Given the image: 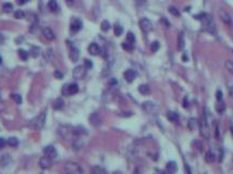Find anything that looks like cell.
I'll return each instance as SVG.
<instances>
[{
  "label": "cell",
  "mask_w": 233,
  "mask_h": 174,
  "mask_svg": "<svg viewBox=\"0 0 233 174\" xmlns=\"http://www.w3.org/2000/svg\"><path fill=\"white\" fill-rule=\"evenodd\" d=\"M199 130H201V134H202L203 137H205V138L209 137V128H208L207 121L205 120V117L202 119L199 122Z\"/></svg>",
  "instance_id": "30bf717a"
},
{
  "label": "cell",
  "mask_w": 233,
  "mask_h": 174,
  "mask_svg": "<svg viewBox=\"0 0 233 174\" xmlns=\"http://www.w3.org/2000/svg\"><path fill=\"white\" fill-rule=\"evenodd\" d=\"M86 74V68L83 67V65H79V67H75L73 70V77L76 79H83Z\"/></svg>",
  "instance_id": "ba28073f"
},
{
  "label": "cell",
  "mask_w": 233,
  "mask_h": 174,
  "mask_svg": "<svg viewBox=\"0 0 233 174\" xmlns=\"http://www.w3.org/2000/svg\"><path fill=\"white\" fill-rule=\"evenodd\" d=\"M64 171L66 174H84L82 167L75 162H66L64 165Z\"/></svg>",
  "instance_id": "6da1fadb"
},
{
  "label": "cell",
  "mask_w": 233,
  "mask_h": 174,
  "mask_svg": "<svg viewBox=\"0 0 233 174\" xmlns=\"http://www.w3.org/2000/svg\"><path fill=\"white\" fill-rule=\"evenodd\" d=\"M216 97H217V100H223V97H222V93H221V90H217Z\"/></svg>",
  "instance_id": "7dc6e473"
},
{
  "label": "cell",
  "mask_w": 233,
  "mask_h": 174,
  "mask_svg": "<svg viewBox=\"0 0 233 174\" xmlns=\"http://www.w3.org/2000/svg\"><path fill=\"white\" fill-rule=\"evenodd\" d=\"M11 97H12V99L14 100V101L16 102L18 104H22V97L19 95V94H12L11 95Z\"/></svg>",
  "instance_id": "ab89813d"
},
{
  "label": "cell",
  "mask_w": 233,
  "mask_h": 174,
  "mask_svg": "<svg viewBox=\"0 0 233 174\" xmlns=\"http://www.w3.org/2000/svg\"><path fill=\"white\" fill-rule=\"evenodd\" d=\"M18 54H19V57L21 58V60H23V61L27 60V59H29V52L26 50H24V49H19V50H18Z\"/></svg>",
  "instance_id": "f1b7e54d"
},
{
  "label": "cell",
  "mask_w": 233,
  "mask_h": 174,
  "mask_svg": "<svg viewBox=\"0 0 233 174\" xmlns=\"http://www.w3.org/2000/svg\"><path fill=\"white\" fill-rule=\"evenodd\" d=\"M3 41H4V37H3L2 34H0V44H2Z\"/></svg>",
  "instance_id": "db71d44e"
},
{
  "label": "cell",
  "mask_w": 233,
  "mask_h": 174,
  "mask_svg": "<svg viewBox=\"0 0 233 174\" xmlns=\"http://www.w3.org/2000/svg\"><path fill=\"white\" fill-rule=\"evenodd\" d=\"M178 47H179L180 50H182L183 48H184V46H185V40H184V34L183 33H181V34H179V41H178Z\"/></svg>",
  "instance_id": "f546056e"
},
{
  "label": "cell",
  "mask_w": 233,
  "mask_h": 174,
  "mask_svg": "<svg viewBox=\"0 0 233 174\" xmlns=\"http://www.w3.org/2000/svg\"><path fill=\"white\" fill-rule=\"evenodd\" d=\"M137 2H139V3H144V2H145V0H137Z\"/></svg>",
  "instance_id": "11a10c76"
},
{
  "label": "cell",
  "mask_w": 233,
  "mask_h": 174,
  "mask_svg": "<svg viewBox=\"0 0 233 174\" xmlns=\"http://www.w3.org/2000/svg\"><path fill=\"white\" fill-rule=\"evenodd\" d=\"M139 92L142 94V95H149L150 94V87L147 84H142L139 85Z\"/></svg>",
  "instance_id": "cb8c5ba5"
},
{
  "label": "cell",
  "mask_w": 233,
  "mask_h": 174,
  "mask_svg": "<svg viewBox=\"0 0 233 174\" xmlns=\"http://www.w3.org/2000/svg\"><path fill=\"white\" fill-rule=\"evenodd\" d=\"M160 22H161V23H164V24H166V26H167V27H169V26H170L169 22H168V21H167L166 19H164V18H162V19L160 20Z\"/></svg>",
  "instance_id": "c3c4849f"
},
{
  "label": "cell",
  "mask_w": 233,
  "mask_h": 174,
  "mask_svg": "<svg viewBox=\"0 0 233 174\" xmlns=\"http://www.w3.org/2000/svg\"><path fill=\"white\" fill-rule=\"evenodd\" d=\"M203 22L205 23V29H206L207 32H209L212 35L217 34V29H216V25H215L214 20L211 19L208 14H206V16H205L204 20H203Z\"/></svg>",
  "instance_id": "277c9868"
},
{
  "label": "cell",
  "mask_w": 233,
  "mask_h": 174,
  "mask_svg": "<svg viewBox=\"0 0 233 174\" xmlns=\"http://www.w3.org/2000/svg\"><path fill=\"white\" fill-rule=\"evenodd\" d=\"M73 133L77 137H81L82 135H85L86 134V130L82 126H76V127H73Z\"/></svg>",
  "instance_id": "d4e9b609"
},
{
  "label": "cell",
  "mask_w": 233,
  "mask_h": 174,
  "mask_svg": "<svg viewBox=\"0 0 233 174\" xmlns=\"http://www.w3.org/2000/svg\"><path fill=\"white\" fill-rule=\"evenodd\" d=\"M51 160L52 159L50 158H48L47 156H45V157H41V159H39V167H41V169H44V170H46V169H49L51 167Z\"/></svg>",
  "instance_id": "5bb4252c"
},
{
  "label": "cell",
  "mask_w": 233,
  "mask_h": 174,
  "mask_svg": "<svg viewBox=\"0 0 233 174\" xmlns=\"http://www.w3.org/2000/svg\"><path fill=\"white\" fill-rule=\"evenodd\" d=\"M11 161H12V159H11V156L9 153L1 156V158H0V163H1L2 167H8L11 163Z\"/></svg>",
  "instance_id": "ffe728a7"
},
{
  "label": "cell",
  "mask_w": 233,
  "mask_h": 174,
  "mask_svg": "<svg viewBox=\"0 0 233 174\" xmlns=\"http://www.w3.org/2000/svg\"><path fill=\"white\" fill-rule=\"evenodd\" d=\"M45 120H46V112H41L38 117H36L34 120L29 123V126L33 128H37V130H41L43 126L45 125Z\"/></svg>",
  "instance_id": "3957f363"
},
{
  "label": "cell",
  "mask_w": 233,
  "mask_h": 174,
  "mask_svg": "<svg viewBox=\"0 0 233 174\" xmlns=\"http://www.w3.org/2000/svg\"><path fill=\"white\" fill-rule=\"evenodd\" d=\"M48 8H49L50 11H52V12H58V11H59V6H58V3L56 0H49V2H48Z\"/></svg>",
  "instance_id": "4316f807"
},
{
  "label": "cell",
  "mask_w": 233,
  "mask_h": 174,
  "mask_svg": "<svg viewBox=\"0 0 233 174\" xmlns=\"http://www.w3.org/2000/svg\"><path fill=\"white\" fill-rule=\"evenodd\" d=\"M166 170L169 174H175L178 171V165L174 161H169L166 165Z\"/></svg>",
  "instance_id": "ac0fdd59"
},
{
  "label": "cell",
  "mask_w": 233,
  "mask_h": 174,
  "mask_svg": "<svg viewBox=\"0 0 233 174\" xmlns=\"http://www.w3.org/2000/svg\"><path fill=\"white\" fill-rule=\"evenodd\" d=\"M82 26H83L82 21L74 18V19H72V21H71V24H70V29H71V32L76 33V32H79V31H81V29H82Z\"/></svg>",
  "instance_id": "8fae6325"
},
{
  "label": "cell",
  "mask_w": 233,
  "mask_h": 174,
  "mask_svg": "<svg viewBox=\"0 0 233 174\" xmlns=\"http://www.w3.org/2000/svg\"><path fill=\"white\" fill-rule=\"evenodd\" d=\"M31 56L32 57H34V58H36V57H38V54H39V48L38 47H33L31 49Z\"/></svg>",
  "instance_id": "7bdbcfd3"
},
{
  "label": "cell",
  "mask_w": 233,
  "mask_h": 174,
  "mask_svg": "<svg viewBox=\"0 0 233 174\" xmlns=\"http://www.w3.org/2000/svg\"><path fill=\"white\" fill-rule=\"evenodd\" d=\"M89 122L93 126H99L101 124V117L98 112H93L89 115Z\"/></svg>",
  "instance_id": "4fadbf2b"
},
{
  "label": "cell",
  "mask_w": 233,
  "mask_h": 174,
  "mask_svg": "<svg viewBox=\"0 0 233 174\" xmlns=\"http://www.w3.org/2000/svg\"><path fill=\"white\" fill-rule=\"evenodd\" d=\"M2 10H3V12H6V13H11V12H12V11H13V6H12V3H10V2L3 3Z\"/></svg>",
  "instance_id": "4dcf8cb0"
},
{
  "label": "cell",
  "mask_w": 233,
  "mask_h": 174,
  "mask_svg": "<svg viewBox=\"0 0 233 174\" xmlns=\"http://www.w3.org/2000/svg\"><path fill=\"white\" fill-rule=\"evenodd\" d=\"M43 35H44V37L47 39V40H52V39H55V34L54 32L51 31L49 27H45V29H43Z\"/></svg>",
  "instance_id": "d6986e66"
},
{
  "label": "cell",
  "mask_w": 233,
  "mask_h": 174,
  "mask_svg": "<svg viewBox=\"0 0 233 174\" xmlns=\"http://www.w3.org/2000/svg\"><path fill=\"white\" fill-rule=\"evenodd\" d=\"M126 41H129L131 44H134V43H135V36H134L133 33H131V32L128 33V35H126Z\"/></svg>",
  "instance_id": "60d3db41"
},
{
  "label": "cell",
  "mask_w": 233,
  "mask_h": 174,
  "mask_svg": "<svg viewBox=\"0 0 233 174\" xmlns=\"http://www.w3.org/2000/svg\"><path fill=\"white\" fill-rule=\"evenodd\" d=\"M143 110L145 111L146 113H153L157 108H156V104L153 101H145L142 104Z\"/></svg>",
  "instance_id": "9a60e30c"
},
{
  "label": "cell",
  "mask_w": 233,
  "mask_h": 174,
  "mask_svg": "<svg viewBox=\"0 0 233 174\" xmlns=\"http://www.w3.org/2000/svg\"><path fill=\"white\" fill-rule=\"evenodd\" d=\"M151 51L153 52H157L158 50H159V48H160V45H159V43L158 41H154V43H151Z\"/></svg>",
  "instance_id": "b9f144b4"
},
{
  "label": "cell",
  "mask_w": 233,
  "mask_h": 174,
  "mask_svg": "<svg viewBox=\"0 0 233 174\" xmlns=\"http://www.w3.org/2000/svg\"><path fill=\"white\" fill-rule=\"evenodd\" d=\"M14 18L15 19H24L25 18V13L22 10H18V11L14 12Z\"/></svg>",
  "instance_id": "74e56055"
},
{
  "label": "cell",
  "mask_w": 233,
  "mask_h": 174,
  "mask_svg": "<svg viewBox=\"0 0 233 174\" xmlns=\"http://www.w3.org/2000/svg\"><path fill=\"white\" fill-rule=\"evenodd\" d=\"M229 94H230V96H232L233 97V85L229 87Z\"/></svg>",
  "instance_id": "f5cc1de1"
},
{
  "label": "cell",
  "mask_w": 233,
  "mask_h": 174,
  "mask_svg": "<svg viewBox=\"0 0 233 174\" xmlns=\"http://www.w3.org/2000/svg\"><path fill=\"white\" fill-rule=\"evenodd\" d=\"M183 107L184 108H187L189 107V101H187V97L184 98V101H183Z\"/></svg>",
  "instance_id": "681fc988"
},
{
  "label": "cell",
  "mask_w": 233,
  "mask_h": 174,
  "mask_svg": "<svg viewBox=\"0 0 233 174\" xmlns=\"http://www.w3.org/2000/svg\"><path fill=\"white\" fill-rule=\"evenodd\" d=\"M82 147H83V142L80 137H77V138H75L73 140V148H74V150H80Z\"/></svg>",
  "instance_id": "83f0119b"
},
{
  "label": "cell",
  "mask_w": 233,
  "mask_h": 174,
  "mask_svg": "<svg viewBox=\"0 0 233 174\" xmlns=\"http://www.w3.org/2000/svg\"><path fill=\"white\" fill-rule=\"evenodd\" d=\"M114 31V35H116V36H120V35H122V33H123V27L120 25V24H116Z\"/></svg>",
  "instance_id": "d590c367"
},
{
  "label": "cell",
  "mask_w": 233,
  "mask_h": 174,
  "mask_svg": "<svg viewBox=\"0 0 233 174\" xmlns=\"http://www.w3.org/2000/svg\"><path fill=\"white\" fill-rule=\"evenodd\" d=\"M205 161L207 163H212L216 161V155L212 151H207L205 155Z\"/></svg>",
  "instance_id": "603a6c76"
},
{
  "label": "cell",
  "mask_w": 233,
  "mask_h": 174,
  "mask_svg": "<svg viewBox=\"0 0 233 174\" xmlns=\"http://www.w3.org/2000/svg\"><path fill=\"white\" fill-rule=\"evenodd\" d=\"M55 76H56V79H62V77H63V74L60 71H58V70H56L55 71Z\"/></svg>",
  "instance_id": "f6af8a7d"
},
{
  "label": "cell",
  "mask_w": 233,
  "mask_h": 174,
  "mask_svg": "<svg viewBox=\"0 0 233 174\" xmlns=\"http://www.w3.org/2000/svg\"><path fill=\"white\" fill-rule=\"evenodd\" d=\"M1 61H2V59H1V57H0V64H1Z\"/></svg>",
  "instance_id": "6f0895ef"
},
{
  "label": "cell",
  "mask_w": 233,
  "mask_h": 174,
  "mask_svg": "<svg viewBox=\"0 0 233 174\" xmlns=\"http://www.w3.org/2000/svg\"><path fill=\"white\" fill-rule=\"evenodd\" d=\"M26 1H27V0H16V3H18V4H20V6H22V4L26 3Z\"/></svg>",
  "instance_id": "f907efd6"
},
{
  "label": "cell",
  "mask_w": 233,
  "mask_h": 174,
  "mask_svg": "<svg viewBox=\"0 0 233 174\" xmlns=\"http://www.w3.org/2000/svg\"><path fill=\"white\" fill-rule=\"evenodd\" d=\"M139 27H141V29L144 33H148L153 29V24H151V22L149 20L144 18V19H142L139 21Z\"/></svg>",
  "instance_id": "9c48e42d"
},
{
  "label": "cell",
  "mask_w": 233,
  "mask_h": 174,
  "mask_svg": "<svg viewBox=\"0 0 233 174\" xmlns=\"http://www.w3.org/2000/svg\"><path fill=\"white\" fill-rule=\"evenodd\" d=\"M85 64L87 68H91V60H85Z\"/></svg>",
  "instance_id": "816d5d0a"
},
{
  "label": "cell",
  "mask_w": 233,
  "mask_h": 174,
  "mask_svg": "<svg viewBox=\"0 0 233 174\" xmlns=\"http://www.w3.org/2000/svg\"><path fill=\"white\" fill-rule=\"evenodd\" d=\"M122 48L124 50L132 51L134 49V44H131L129 41H124V43H122Z\"/></svg>",
  "instance_id": "e575fe53"
},
{
  "label": "cell",
  "mask_w": 233,
  "mask_h": 174,
  "mask_svg": "<svg viewBox=\"0 0 233 174\" xmlns=\"http://www.w3.org/2000/svg\"><path fill=\"white\" fill-rule=\"evenodd\" d=\"M196 120L195 119H191L189 122V130L191 131H194L195 130V125H196Z\"/></svg>",
  "instance_id": "ee69618b"
},
{
  "label": "cell",
  "mask_w": 233,
  "mask_h": 174,
  "mask_svg": "<svg viewBox=\"0 0 233 174\" xmlns=\"http://www.w3.org/2000/svg\"><path fill=\"white\" fill-rule=\"evenodd\" d=\"M224 65H226V69H227L231 74H233V61L227 60L224 62Z\"/></svg>",
  "instance_id": "8d00e7d4"
},
{
  "label": "cell",
  "mask_w": 233,
  "mask_h": 174,
  "mask_svg": "<svg viewBox=\"0 0 233 174\" xmlns=\"http://www.w3.org/2000/svg\"><path fill=\"white\" fill-rule=\"evenodd\" d=\"M7 144L10 146V147H16L19 145V140L16 137H10L8 140H7Z\"/></svg>",
  "instance_id": "1f68e13d"
},
{
  "label": "cell",
  "mask_w": 233,
  "mask_h": 174,
  "mask_svg": "<svg viewBox=\"0 0 233 174\" xmlns=\"http://www.w3.org/2000/svg\"><path fill=\"white\" fill-rule=\"evenodd\" d=\"M69 46H70V54H69L70 59H71L73 62H76V61L79 60V57H80L79 49L74 47L72 45V43H69Z\"/></svg>",
  "instance_id": "7c38bea8"
},
{
  "label": "cell",
  "mask_w": 233,
  "mask_h": 174,
  "mask_svg": "<svg viewBox=\"0 0 233 174\" xmlns=\"http://www.w3.org/2000/svg\"><path fill=\"white\" fill-rule=\"evenodd\" d=\"M43 151H44L45 156H47L48 158H50V159H56L58 156V152H57V150H56V148L51 145L46 146V147L43 149Z\"/></svg>",
  "instance_id": "52a82bcc"
},
{
  "label": "cell",
  "mask_w": 233,
  "mask_h": 174,
  "mask_svg": "<svg viewBox=\"0 0 233 174\" xmlns=\"http://www.w3.org/2000/svg\"><path fill=\"white\" fill-rule=\"evenodd\" d=\"M224 110H226V104H224L223 100H217V104H216V111H217L218 113H222Z\"/></svg>",
  "instance_id": "484cf974"
},
{
  "label": "cell",
  "mask_w": 233,
  "mask_h": 174,
  "mask_svg": "<svg viewBox=\"0 0 233 174\" xmlns=\"http://www.w3.org/2000/svg\"><path fill=\"white\" fill-rule=\"evenodd\" d=\"M100 29H101V31H104V32H108V31L110 29V23L108 22L107 20H104L100 24Z\"/></svg>",
  "instance_id": "836d02e7"
},
{
  "label": "cell",
  "mask_w": 233,
  "mask_h": 174,
  "mask_svg": "<svg viewBox=\"0 0 233 174\" xmlns=\"http://www.w3.org/2000/svg\"><path fill=\"white\" fill-rule=\"evenodd\" d=\"M100 47L98 46L96 43H91L89 46H88V52L91 54V56H98L100 54Z\"/></svg>",
  "instance_id": "e0dca14e"
},
{
  "label": "cell",
  "mask_w": 233,
  "mask_h": 174,
  "mask_svg": "<svg viewBox=\"0 0 233 174\" xmlns=\"http://www.w3.org/2000/svg\"><path fill=\"white\" fill-rule=\"evenodd\" d=\"M63 100L61 98H58L56 99V101L54 102V108L56 109V110H60V109H62L63 108Z\"/></svg>",
  "instance_id": "d6a6232c"
},
{
  "label": "cell",
  "mask_w": 233,
  "mask_h": 174,
  "mask_svg": "<svg viewBox=\"0 0 233 174\" xmlns=\"http://www.w3.org/2000/svg\"><path fill=\"white\" fill-rule=\"evenodd\" d=\"M124 79H125V81L128 83H132L134 79H135L136 77V72L134 71V70L132 69H129V70H126L125 72H124Z\"/></svg>",
  "instance_id": "2e32d148"
},
{
  "label": "cell",
  "mask_w": 233,
  "mask_h": 174,
  "mask_svg": "<svg viewBox=\"0 0 233 174\" xmlns=\"http://www.w3.org/2000/svg\"><path fill=\"white\" fill-rule=\"evenodd\" d=\"M183 60L186 61V60H187V57H186V56H183Z\"/></svg>",
  "instance_id": "9f6ffc18"
},
{
  "label": "cell",
  "mask_w": 233,
  "mask_h": 174,
  "mask_svg": "<svg viewBox=\"0 0 233 174\" xmlns=\"http://www.w3.org/2000/svg\"><path fill=\"white\" fill-rule=\"evenodd\" d=\"M219 16H220L221 21L224 23V24H227L228 26H231L232 25V18L229 13L223 9H219Z\"/></svg>",
  "instance_id": "8992f818"
},
{
  "label": "cell",
  "mask_w": 233,
  "mask_h": 174,
  "mask_svg": "<svg viewBox=\"0 0 233 174\" xmlns=\"http://www.w3.org/2000/svg\"><path fill=\"white\" fill-rule=\"evenodd\" d=\"M59 134L63 138L66 139L70 138L71 135H74V133H73V127L68 126V125H62V126L59 127Z\"/></svg>",
  "instance_id": "5b68a950"
},
{
  "label": "cell",
  "mask_w": 233,
  "mask_h": 174,
  "mask_svg": "<svg viewBox=\"0 0 233 174\" xmlns=\"http://www.w3.org/2000/svg\"><path fill=\"white\" fill-rule=\"evenodd\" d=\"M167 117H168V120L171 121V122H174V123H178V122H179V120H180L179 114L175 113V112H173V111H170V112H168Z\"/></svg>",
  "instance_id": "7402d4cb"
},
{
  "label": "cell",
  "mask_w": 233,
  "mask_h": 174,
  "mask_svg": "<svg viewBox=\"0 0 233 174\" xmlns=\"http://www.w3.org/2000/svg\"><path fill=\"white\" fill-rule=\"evenodd\" d=\"M169 12H170L171 14H172V15H174V16H180V11L173 6L169 7Z\"/></svg>",
  "instance_id": "f35d334b"
},
{
  "label": "cell",
  "mask_w": 233,
  "mask_h": 174,
  "mask_svg": "<svg viewBox=\"0 0 233 174\" xmlns=\"http://www.w3.org/2000/svg\"><path fill=\"white\" fill-rule=\"evenodd\" d=\"M6 144H7L6 139L2 138V137H0V149L4 148V146H6Z\"/></svg>",
  "instance_id": "bcb514c9"
},
{
  "label": "cell",
  "mask_w": 233,
  "mask_h": 174,
  "mask_svg": "<svg viewBox=\"0 0 233 174\" xmlns=\"http://www.w3.org/2000/svg\"><path fill=\"white\" fill-rule=\"evenodd\" d=\"M77 92H79V85L76 83H71V84H66L63 86L61 94L63 96H72L75 95Z\"/></svg>",
  "instance_id": "7a4b0ae2"
},
{
  "label": "cell",
  "mask_w": 233,
  "mask_h": 174,
  "mask_svg": "<svg viewBox=\"0 0 233 174\" xmlns=\"http://www.w3.org/2000/svg\"><path fill=\"white\" fill-rule=\"evenodd\" d=\"M91 174H107L106 169L100 167V165H94L91 168Z\"/></svg>",
  "instance_id": "44dd1931"
}]
</instances>
